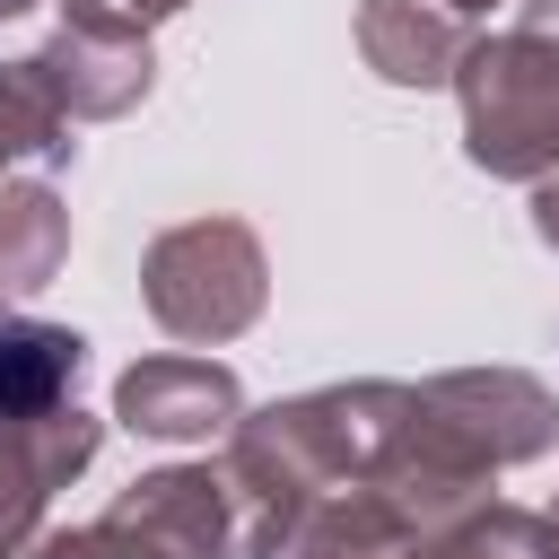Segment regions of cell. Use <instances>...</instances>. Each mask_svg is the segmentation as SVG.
I'll return each instance as SVG.
<instances>
[{"instance_id":"obj_7","label":"cell","mask_w":559,"mask_h":559,"mask_svg":"<svg viewBox=\"0 0 559 559\" xmlns=\"http://www.w3.org/2000/svg\"><path fill=\"white\" fill-rule=\"evenodd\" d=\"M26 61H35V79L52 87V105L70 122H114V114H131L157 87V52L140 35H79V26H61Z\"/></svg>"},{"instance_id":"obj_13","label":"cell","mask_w":559,"mask_h":559,"mask_svg":"<svg viewBox=\"0 0 559 559\" xmlns=\"http://www.w3.org/2000/svg\"><path fill=\"white\" fill-rule=\"evenodd\" d=\"M17 559H166V550H157V542H140L131 524L96 515V524H70V533H35Z\"/></svg>"},{"instance_id":"obj_5","label":"cell","mask_w":559,"mask_h":559,"mask_svg":"<svg viewBox=\"0 0 559 559\" xmlns=\"http://www.w3.org/2000/svg\"><path fill=\"white\" fill-rule=\"evenodd\" d=\"M114 419L131 437H157V445H210L245 419V393L218 358H140L114 376Z\"/></svg>"},{"instance_id":"obj_6","label":"cell","mask_w":559,"mask_h":559,"mask_svg":"<svg viewBox=\"0 0 559 559\" xmlns=\"http://www.w3.org/2000/svg\"><path fill=\"white\" fill-rule=\"evenodd\" d=\"M105 515L131 524L140 542H157L166 559H218V550L236 542V489H227V472H210V463H166V472L131 480Z\"/></svg>"},{"instance_id":"obj_12","label":"cell","mask_w":559,"mask_h":559,"mask_svg":"<svg viewBox=\"0 0 559 559\" xmlns=\"http://www.w3.org/2000/svg\"><path fill=\"white\" fill-rule=\"evenodd\" d=\"M419 559H559V524L524 515V507H480L454 533H437Z\"/></svg>"},{"instance_id":"obj_10","label":"cell","mask_w":559,"mask_h":559,"mask_svg":"<svg viewBox=\"0 0 559 559\" xmlns=\"http://www.w3.org/2000/svg\"><path fill=\"white\" fill-rule=\"evenodd\" d=\"M70 253V210L52 183H0V306L35 297Z\"/></svg>"},{"instance_id":"obj_17","label":"cell","mask_w":559,"mask_h":559,"mask_svg":"<svg viewBox=\"0 0 559 559\" xmlns=\"http://www.w3.org/2000/svg\"><path fill=\"white\" fill-rule=\"evenodd\" d=\"M437 9H454V17H480V9H489V0H437Z\"/></svg>"},{"instance_id":"obj_4","label":"cell","mask_w":559,"mask_h":559,"mask_svg":"<svg viewBox=\"0 0 559 559\" xmlns=\"http://www.w3.org/2000/svg\"><path fill=\"white\" fill-rule=\"evenodd\" d=\"M105 445V419H87L79 402L44 411V419H0V559H17L52 507V489H70Z\"/></svg>"},{"instance_id":"obj_2","label":"cell","mask_w":559,"mask_h":559,"mask_svg":"<svg viewBox=\"0 0 559 559\" xmlns=\"http://www.w3.org/2000/svg\"><path fill=\"white\" fill-rule=\"evenodd\" d=\"M140 297L175 341L210 349V341H236L262 314L271 271H262V245H253L245 218H183L140 253Z\"/></svg>"},{"instance_id":"obj_1","label":"cell","mask_w":559,"mask_h":559,"mask_svg":"<svg viewBox=\"0 0 559 559\" xmlns=\"http://www.w3.org/2000/svg\"><path fill=\"white\" fill-rule=\"evenodd\" d=\"M463 96V157L498 183H550L559 175V52L533 35H472L454 61Z\"/></svg>"},{"instance_id":"obj_18","label":"cell","mask_w":559,"mask_h":559,"mask_svg":"<svg viewBox=\"0 0 559 559\" xmlns=\"http://www.w3.org/2000/svg\"><path fill=\"white\" fill-rule=\"evenodd\" d=\"M17 9H35V0H0V17H17Z\"/></svg>"},{"instance_id":"obj_19","label":"cell","mask_w":559,"mask_h":559,"mask_svg":"<svg viewBox=\"0 0 559 559\" xmlns=\"http://www.w3.org/2000/svg\"><path fill=\"white\" fill-rule=\"evenodd\" d=\"M550 524H559V507H550Z\"/></svg>"},{"instance_id":"obj_14","label":"cell","mask_w":559,"mask_h":559,"mask_svg":"<svg viewBox=\"0 0 559 559\" xmlns=\"http://www.w3.org/2000/svg\"><path fill=\"white\" fill-rule=\"evenodd\" d=\"M183 0H61V26H79V35H140L148 44V26L157 17H175Z\"/></svg>"},{"instance_id":"obj_8","label":"cell","mask_w":559,"mask_h":559,"mask_svg":"<svg viewBox=\"0 0 559 559\" xmlns=\"http://www.w3.org/2000/svg\"><path fill=\"white\" fill-rule=\"evenodd\" d=\"M358 52L393 87H454V61L472 52V17L437 0H358Z\"/></svg>"},{"instance_id":"obj_15","label":"cell","mask_w":559,"mask_h":559,"mask_svg":"<svg viewBox=\"0 0 559 559\" xmlns=\"http://www.w3.org/2000/svg\"><path fill=\"white\" fill-rule=\"evenodd\" d=\"M515 35H533L542 52H559V0H524V17H515Z\"/></svg>"},{"instance_id":"obj_3","label":"cell","mask_w":559,"mask_h":559,"mask_svg":"<svg viewBox=\"0 0 559 559\" xmlns=\"http://www.w3.org/2000/svg\"><path fill=\"white\" fill-rule=\"evenodd\" d=\"M411 393H419V419L463 463H480L489 480L559 445V393L524 367H454V376H428Z\"/></svg>"},{"instance_id":"obj_16","label":"cell","mask_w":559,"mask_h":559,"mask_svg":"<svg viewBox=\"0 0 559 559\" xmlns=\"http://www.w3.org/2000/svg\"><path fill=\"white\" fill-rule=\"evenodd\" d=\"M533 227H542V245H559V175L533 183Z\"/></svg>"},{"instance_id":"obj_11","label":"cell","mask_w":559,"mask_h":559,"mask_svg":"<svg viewBox=\"0 0 559 559\" xmlns=\"http://www.w3.org/2000/svg\"><path fill=\"white\" fill-rule=\"evenodd\" d=\"M17 157H44V166L70 157V114L35 79V61H0V166Z\"/></svg>"},{"instance_id":"obj_9","label":"cell","mask_w":559,"mask_h":559,"mask_svg":"<svg viewBox=\"0 0 559 559\" xmlns=\"http://www.w3.org/2000/svg\"><path fill=\"white\" fill-rule=\"evenodd\" d=\"M87 367V341L44 314H0V419H44L70 402Z\"/></svg>"}]
</instances>
